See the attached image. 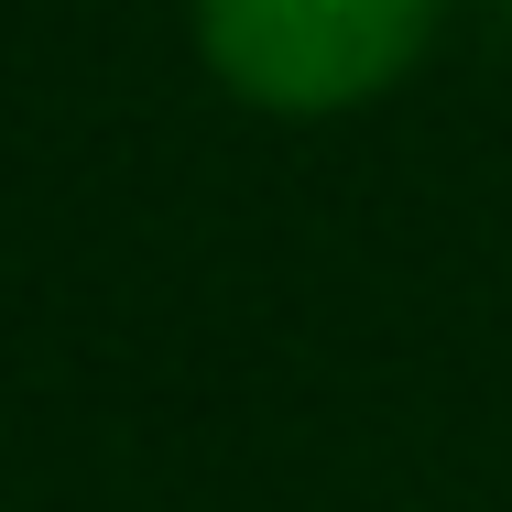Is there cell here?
I'll use <instances>...</instances> for the list:
<instances>
[{
	"mask_svg": "<svg viewBox=\"0 0 512 512\" xmlns=\"http://www.w3.org/2000/svg\"><path fill=\"white\" fill-rule=\"evenodd\" d=\"M436 0H197L207 66L262 109H360L425 55Z\"/></svg>",
	"mask_w": 512,
	"mask_h": 512,
	"instance_id": "1",
	"label": "cell"
}]
</instances>
